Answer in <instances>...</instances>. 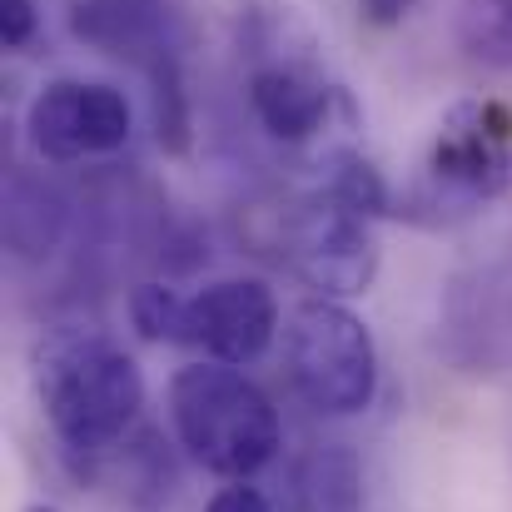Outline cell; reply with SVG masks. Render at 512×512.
Here are the masks:
<instances>
[{
    "instance_id": "1",
    "label": "cell",
    "mask_w": 512,
    "mask_h": 512,
    "mask_svg": "<svg viewBox=\"0 0 512 512\" xmlns=\"http://www.w3.org/2000/svg\"><path fill=\"white\" fill-rule=\"evenodd\" d=\"M30 378L50 433L75 458L115 453L145 408L140 363L90 324L45 329L30 353Z\"/></svg>"
},
{
    "instance_id": "2",
    "label": "cell",
    "mask_w": 512,
    "mask_h": 512,
    "mask_svg": "<svg viewBox=\"0 0 512 512\" xmlns=\"http://www.w3.org/2000/svg\"><path fill=\"white\" fill-rule=\"evenodd\" d=\"M170 423L179 448L229 483H249L279 453V413L269 393L249 373L214 358L170 378Z\"/></svg>"
},
{
    "instance_id": "3",
    "label": "cell",
    "mask_w": 512,
    "mask_h": 512,
    "mask_svg": "<svg viewBox=\"0 0 512 512\" xmlns=\"http://www.w3.org/2000/svg\"><path fill=\"white\" fill-rule=\"evenodd\" d=\"M234 35L254 65L249 70V105H254L259 125L284 145H299L314 130H324L329 105H334V85L324 80L314 30L289 5L249 0L234 15Z\"/></svg>"
},
{
    "instance_id": "4",
    "label": "cell",
    "mask_w": 512,
    "mask_h": 512,
    "mask_svg": "<svg viewBox=\"0 0 512 512\" xmlns=\"http://www.w3.org/2000/svg\"><path fill=\"white\" fill-rule=\"evenodd\" d=\"M284 363L299 398L324 418H353L378 393V343L339 299H304L289 314Z\"/></svg>"
},
{
    "instance_id": "5",
    "label": "cell",
    "mask_w": 512,
    "mask_h": 512,
    "mask_svg": "<svg viewBox=\"0 0 512 512\" xmlns=\"http://www.w3.org/2000/svg\"><path fill=\"white\" fill-rule=\"evenodd\" d=\"M512 184V115L498 100H463L453 105L438 130L433 145L423 155V179H418V199L438 214L458 209H478L488 199H498Z\"/></svg>"
},
{
    "instance_id": "6",
    "label": "cell",
    "mask_w": 512,
    "mask_h": 512,
    "mask_svg": "<svg viewBox=\"0 0 512 512\" xmlns=\"http://www.w3.org/2000/svg\"><path fill=\"white\" fill-rule=\"evenodd\" d=\"M284 254H289V269L309 289H319V299L368 294V284L378 279L373 219L329 194H309L284 219Z\"/></svg>"
},
{
    "instance_id": "7",
    "label": "cell",
    "mask_w": 512,
    "mask_h": 512,
    "mask_svg": "<svg viewBox=\"0 0 512 512\" xmlns=\"http://www.w3.org/2000/svg\"><path fill=\"white\" fill-rule=\"evenodd\" d=\"M25 135L50 165L115 155L130 140V100L100 80H50L25 110Z\"/></svg>"
},
{
    "instance_id": "8",
    "label": "cell",
    "mask_w": 512,
    "mask_h": 512,
    "mask_svg": "<svg viewBox=\"0 0 512 512\" xmlns=\"http://www.w3.org/2000/svg\"><path fill=\"white\" fill-rule=\"evenodd\" d=\"M279 334V304L259 279H214L189 294V343L204 348L214 363L244 368L264 358Z\"/></svg>"
},
{
    "instance_id": "9",
    "label": "cell",
    "mask_w": 512,
    "mask_h": 512,
    "mask_svg": "<svg viewBox=\"0 0 512 512\" xmlns=\"http://www.w3.org/2000/svg\"><path fill=\"white\" fill-rule=\"evenodd\" d=\"M70 35L85 40L100 55H120L140 70H150L160 55L179 50L174 15L165 0H75L70 5Z\"/></svg>"
},
{
    "instance_id": "10",
    "label": "cell",
    "mask_w": 512,
    "mask_h": 512,
    "mask_svg": "<svg viewBox=\"0 0 512 512\" xmlns=\"http://www.w3.org/2000/svg\"><path fill=\"white\" fill-rule=\"evenodd\" d=\"M0 224H5V249L10 254L45 259L65 239L70 204H65V194L50 179H40V174H30V170H15L10 184H5V214H0Z\"/></svg>"
},
{
    "instance_id": "11",
    "label": "cell",
    "mask_w": 512,
    "mask_h": 512,
    "mask_svg": "<svg viewBox=\"0 0 512 512\" xmlns=\"http://www.w3.org/2000/svg\"><path fill=\"white\" fill-rule=\"evenodd\" d=\"M294 512H363V463L348 443H319L289 483Z\"/></svg>"
},
{
    "instance_id": "12",
    "label": "cell",
    "mask_w": 512,
    "mask_h": 512,
    "mask_svg": "<svg viewBox=\"0 0 512 512\" xmlns=\"http://www.w3.org/2000/svg\"><path fill=\"white\" fill-rule=\"evenodd\" d=\"M150 115H155V140L165 155H184L189 140H194V120H189V95H184V65H179V50L160 55L150 70Z\"/></svg>"
},
{
    "instance_id": "13",
    "label": "cell",
    "mask_w": 512,
    "mask_h": 512,
    "mask_svg": "<svg viewBox=\"0 0 512 512\" xmlns=\"http://www.w3.org/2000/svg\"><path fill=\"white\" fill-rule=\"evenodd\" d=\"M319 194L339 199V204L368 214V219L373 214H388V184H383V174L373 170V160H363L348 145L324 155V165H319Z\"/></svg>"
},
{
    "instance_id": "14",
    "label": "cell",
    "mask_w": 512,
    "mask_h": 512,
    "mask_svg": "<svg viewBox=\"0 0 512 512\" xmlns=\"http://www.w3.org/2000/svg\"><path fill=\"white\" fill-rule=\"evenodd\" d=\"M458 45L493 70H512V0H463Z\"/></svg>"
},
{
    "instance_id": "15",
    "label": "cell",
    "mask_w": 512,
    "mask_h": 512,
    "mask_svg": "<svg viewBox=\"0 0 512 512\" xmlns=\"http://www.w3.org/2000/svg\"><path fill=\"white\" fill-rule=\"evenodd\" d=\"M130 319L150 343H189V299L170 284H140L130 294Z\"/></svg>"
},
{
    "instance_id": "16",
    "label": "cell",
    "mask_w": 512,
    "mask_h": 512,
    "mask_svg": "<svg viewBox=\"0 0 512 512\" xmlns=\"http://www.w3.org/2000/svg\"><path fill=\"white\" fill-rule=\"evenodd\" d=\"M30 35H35V0H0V40H5V50L30 45Z\"/></svg>"
},
{
    "instance_id": "17",
    "label": "cell",
    "mask_w": 512,
    "mask_h": 512,
    "mask_svg": "<svg viewBox=\"0 0 512 512\" xmlns=\"http://www.w3.org/2000/svg\"><path fill=\"white\" fill-rule=\"evenodd\" d=\"M204 512H274V503L259 493V488H249V483H229V488H219Z\"/></svg>"
},
{
    "instance_id": "18",
    "label": "cell",
    "mask_w": 512,
    "mask_h": 512,
    "mask_svg": "<svg viewBox=\"0 0 512 512\" xmlns=\"http://www.w3.org/2000/svg\"><path fill=\"white\" fill-rule=\"evenodd\" d=\"M363 5V15L373 20V25H398L408 10H413V0H358Z\"/></svg>"
},
{
    "instance_id": "19",
    "label": "cell",
    "mask_w": 512,
    "mask_h": 512,
    "mask_svg": "<svg viewBox=\"0 0 512 512\" xmlns=\"http://www.w3.org/2000/svg\"><path fill=\"white\" fill-rule=\"evenodd\" d=\"M25 512H60V508H50V503H35V508H25Z\"/></svg>"
}]
</instances>
